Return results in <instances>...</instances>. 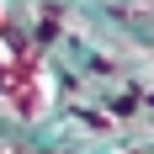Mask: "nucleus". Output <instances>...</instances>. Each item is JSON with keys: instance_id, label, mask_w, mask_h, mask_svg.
I'll list each match as a JSON object with an SVG mask.
<instances>
[{"instance_id": "nucleus-1", "label": "nucleus", "mask_w": 154, "mask_h": 154, "mask_svg": "<svg viewBox=\"0 0 154 154\" xmlns=\"http://www.w3.org/2000/svg\"><path fill=\"white\" fill-rule=\"evenodd\" d=\"M53 101H59V85H53V69L43 64V53L5 32L0 37V117L43 122L53 112Z\"/></svg>"}, {"instance_id": "nucleus-2", "label": "nucleus", "mask_w": 154, "mask_h": 154, "mask_svg": "<svg viewBox=\"0 0 154 154\" xmlns=\"http://www.w3.org/2000/svg\"><path fill=\"white\" fill-rule=\"evenodd\" d=\"M5 32H11V5L0 0V37H5Z\"/></svg>"}]
</instances>
